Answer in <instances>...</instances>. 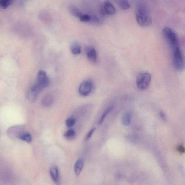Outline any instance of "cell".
<instances>
[{
  "label": "cell",
  "instance_id": "cell-4",
  "mask_svg": "<svg viewBox=\"0 0 185 185\" xmlns=\"http://www.w3.org/2000/svg\"><path fill=\"white\" fill-rule=\"evenodd\" d=\"M152 76L150 73L144 72L139 73L136 77V83L139 89L144 90L148 88L151 82Z\"/></svg>",
  "mask_w": 185,
  "mask_h": 185
},
{
  "label": "cell",
  "instance_id": "cell-2",
  "mask_svg": "<svg viewBox=\"0 0 185 185\" xmlns=\"http://www.w3.org/2000/svg\"><path fill=\"white\" fill-rule=\"evenodd\" d=\"M163 34L166 41L172 50L179 46L178 35L173 29L169 27H165L163 29Z\"/></svg>",
  "mask_w": 185,
  "mask_h": 185
},
{
  "label": "cell",
  "instance_id": "cell-22",
  "mask_svg": "<svg viewBox=\"0 0 185 185\" xmlns=\"http://www.w3.org/2000/svg\"><path fill=\"white\" fill-rule=\"evenodd\" d=\"M76 132L74 130L71 129L65 132L64 136L67 138H71L73 137L75 135Z\"/></svg>",
  "mask_w": 185,
  "mask_h": 185
},
{
  "label": "cell",
  "instance_id": "cell-1",
  "mask_svg": "<svg viewBox=\"0 0 185 185\" xmlns=\"http://www.w3.org/2000/svg\"><path fill=\"white\" fill-rule=\"evenodd\" d=\"M135 16L137 22L141 27H148L152 24L150 10L147 4L143 1H139L137 4Z\"/></svg>",
  "mask_w": 185,
  "mask_h": 185
},
{
  "label": "cell",
  "instance_id": "cell-12",
  "mask_svg": "<svg viewBox=\"0 0 185 185\" xmlns=\"http://www.w3.org/2000/svg\"><path fill=\"white\" fill-rule=\"evenodd\" d=\"M84 166V162L82 159H79L76 162L74 167L75 175L79 176L81 174Z\"/></svg>",
  "mask_w": 185,
  "mask_h": 185
},
{
  "label": "cell",
  "instance_id": "cell-3",
  "mask_svg": "<svg viewBox=\"0 0 185 185\" xmlns=\"http://www.w3.org/2000/svg\"><path fill=\"white\" fill-rule=\"evenodd\" d=\"M172 50L174 66L176 70H182L184 67L183 54L179 46Z\"/></svg>",
  "mask_w": 185,
  "mask_h": 185
},
{
  "label": "cell",
  "instance_id": "cell-11",
  "mask_svg": "<svg viewBox=\"0 0 185 185\" xmlns=\"http://www.w3.org/2000/svg\"><path fill=\"white\" fill-rule=\"evenodd\" d=\"M50 174L52 179L56 183H58L59 182V170L56 166H52L50 167Z\"/></svg>",
  "mask_w": 185,
  "mask_h": 185
},
{
  "label": "cell",
  "instance_id": "cell-16",
  "mask_svg": "<svg viewBox=\"0 0 185 185\" xmlns=\"http://www.w3.org/2000/svg\"><path fill=\"white\" fill-rule=\"evenodd\" d=\"M116 1L121 9L124 10L129 9L130 5L129 0H116Z\"/></svg>",
  "mask_w": 185,
  "mask_h": 185
},
{
  "label": "cell",
  "instance_id": "cell-10",
  "mask_svg": "<svg viewBox=\"0 0 185 185\" xmlns=\"http://www.w3.org/2000/svg\"><path fill=\"white\" fill-rule=\"evenodd\" d=\"M55 100L54 96L51 94H47L44 96L42 100V104L45 107L51 106Z\"/></svg>",
  "mask_w": 185,
  "mask_h": 185
},
{
  "label": "cell",
  "instance_id": "cell-15",
  "mask_svg": "<svg viewBox=\"0 0 185 185\" xmlns=\"http://www.w3.org/2000/svg\"><path fill=\"white\" fill-rule=\"evenodd\" d=\"M20 140L27 143H30L32 142V138L31 134L28 132L23 131L18 137Z\"/></svg>",
  "mask_w": 185,
  "mask_h": 185
},
{
  "label": "cell",
  "instance_id": "cell-18",
  "mask_svg": "<svg viewBox=\"0 0 185 185\" xmlns=\"http://www.w3.org/2000/svg\"><path fill=\"white\" fill-rule=\"evenodd\" d=\"M69 10L71 14L75 17L79 18L83 14L74 6H71Z\"/></svg>",
  "mask_w": 185,
  "mask_h": 185
},
{
  "label": "cell",
  "instance_id": "cell-14",
  "mask_svg": "<svg viewBox=\"0 0 185 185\" xmlns=\"http://www.w3.org/2000/svg\"><path fill=\"white\" fill-rule=\"evenodd\" d=\"M70 50L72 54L78 55L81 53V47L77 42H73L71 44Z\"/></svg>",
  "mask_w": 185,
  "mask_h": 185
},
{
  "label": "cell",
  "instance_id": "cell-8",
  "mask_svg": "<svg viewBox=\"0 0 185 185\" xmlns=\"http://www.w3.org/2000/svg\"><path fill=\"white\" fill-rule=\"evenodd\" d=\"M116 10L110 1H106L104 2L102 8V13L107 15H113L115 13Z\"/></svg>",
  "mask_w": 185,
  "mask_h": 185
},
{
  "label": "cell",
  "instance_id": "cell-6",
  "mask_svg": "<svg viewBox=\"0 0 185 185\" xmlns=\"http://www.w3.org/2000/svg\"><path fill=\"white\" fill-rule=\"evenodd\" d=\"M93 83L90 80H86L80 84L79 88V93L82 96L89 95L93 89Z\"/></svg>",
  "mask_w": 185,
  "mask_h": 185
},
{
  "label": "cell",
  "instance_id": "cell-26",
  "mask_svg": "<svg viewBox=\"0 0 185 185\" xmlns=\"http://www.w3.org/2000/svg\"><path fill=\"white\" fill-rule=\"evenodd\" d=\"M177 150L178 152L181 153L185 152V149L184 147L182 146H179L177 148Z\"/></svg>",
  "mask_w": 185,
  "mask_h": 185
},
{
  "label": "cell",
  "instance_id": "cell-24",
  "mask_svg": "<svg viewBox=\"0 0 185 185\" xmlns=\"http://www.w3.org/2000/svg\"><path fill=\"white\" fill-rule=\"evenodd\" d=\"M91 17L89 14H82L79 18L80 21L83 22H87L91 20Z\"/></svg>",
  "mask_w": 185,
  "mask_h": 185
},
{
  "label": "cell",
  "instance_id": "cell-25",
  "mask_svg": "<svg viewBox=\"0 0 185 185\" xmlns=\"http://www.w3.org/2000/svg\"><path fill=\"white\" fill-rule=\"evenodd\" d=\"M96 129V128H92V129L90 130V131L88 132V133L87 134V135L86 136L85 138V140L86 141H87L89 140L90 138L91 137L92 134H93L94 131H95Z\"/></svg>",
  "mask_w": 185,
  "mask_h": 185
},
{
  "label": "cell",
  "instance_id": "cell-21",
  "mask_svg": "<svg viewBox=\"0 0 185 185\" xmlns=\"http://www.w3.org/2000/svg\"><path fill=\"white\" fill-rule=\"evenodd\" d=\"M127 138L128 140L132 142H137L139 141V137L138 136L135 134H130L127 136Z\"/></svg>",
  "mask_w": 185,
  "mask_h": 185
},
{
  "label": "cell",
  "instance_id": "cell-19",
  "mask_svg": "<svg viewBox=\"0 0 185 185\" xmlns=\"http://www.w3.org/2000/svg\"><path fill=\"white\" fill-rule=\"evenodd\" d=\"M113 108H114V106L113 105L111 106L110 107H109V108L105 111V112L103 113L99 121H98L99 125H101V124L103 123V121H104V119L113 110Z\"/></svg>",
  "mask_w": 185,
  "mask_h": 185
},
{
  "label": "cell",
  "instance_id": "cell-7",
  "mask_svg": "<svg viewBox=\"0 0 185 185\" xmlns=\"http://www.w3.org/2000/svg\"><path fill=\"white\" fill-rule=\"evenodd\" d=\"M85 53L88 60L92 64H96L97 62V54L94 48L88 46L85 49Z\"/></svg>",
  "mask_w": 185,
  "mask_h": 185
},
{
  "label": "cell",
  "instance_id": "cell-23",
  "mask_svg": "<svg viewBox=\"0 0 185 185\" xmlns=\"http://www.w3.org/2000/svg\"><path fill=\"white\" fill-rule=\"evenodd\" d=\"M76 123V120L74 118L72 117H70L66 120L65 121V123L67 127L70 128L74 126Z\"/></svg>",
  "mask_w": 185,
  "mask_h": 185
},
{
  "label": "cell",
  "instance_id": "cell-27",
  "mask_svg": "<svg viewBox=\"0 0 185 185\" xmlns=\"http://www.w3.org/2000/svg\"><path fill=\"white\" fill-rule=\"evenodd\" d=\"M160 117L161 119L164 121H165L166 119V117L164 113L163 112H161L159 113Z\"/></svg>",
  "mask_w": 185,
  "mask_h": 185
},
{
  "label": "cell",
  "instance_id": "cell-17",
  "mask_svg": "<svg viewBox=\"0 0 185 185\" xmlns=\"http://www.w3.org/2000/svg\"><path fill=\"white\" fill-rule=\"evenodd\" d=\"M39 94L30 89L27 94V98L31 103L35 102L36 101Z\"/></svg>",
  "mask_w": 185,
  "mask_h": 185
},
{
  "label": "cell",
  "instance_id": "cell-9",
  "mask_svg": "<svg viewBox=\"0 0 185 185\" xmlns=\"http://www.w3.org/2000/svg\"><path fill=\"white\" fill-rule=\"evenodd\" d=\"M24 126H14L9 128L7 130V134L8 136L11 138H17L19 134L23 131Z\"/></svg>",
  "mask_w": 185,
  "mask_h": 185
},
{
  "label": "cell",
  "instance_id": "cell-5",
  "mask_svg": "<svg viewBox=\"0 0 185 185\" xmlns=\"http://www.w3.org/2000/svg\"><path fill=\"white\" fill-rule=\"evenodd\" d=\"M50 82V80L45 71L43 70H39L38 73L35 84L43 90L48 87Z\"/></svg>",
  "mask_w": 185,
  "mask_h": 185
},
{
  "label": "cell",
  "instance_id": "cell-20",
  "mask_svg": "<svg viewBox=\"0 0 185 185\" xmlns=\"http://www.w3.org/2000/svg\"><path fill=\"white\" fill-rule=\"evenodd\" d=\"M13 0H0V7L5 9L11 5Z\"/></svg>",
  "mask_w": 185,
  "mask_h": 185
},
{
  "label": "cell",
  "instance_id": "cell-13",
  "mask_svg": "<svg viewBox=\"0 0 185 185\" xmlns=\"http://www.w3.org/2000/svg\"><path fill=\"white\" fill-rule=\"evenodd\" d=\"M132 119V114L131 112L125 113L122 117V123L124 125L127 126L131 123Z\"/></svg>",
  "mask_w": 185,
  "mask_h": 185
}]
</instances>
